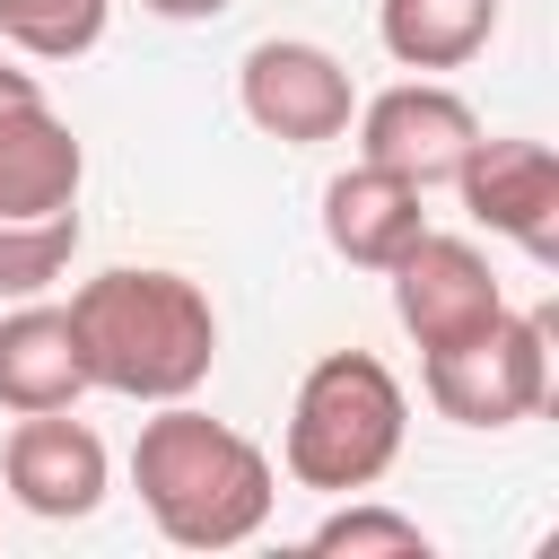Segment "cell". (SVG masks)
Listing matches in <instances>:
<instances>
[{"mask_svg": "<svg viewBox=\"0 0 559 559\" xmlns=\"http://www.w3.org/2000/svg\"><path fill=\"white\" fill-rule=\"evenodd\" d=\"M61 314H70V341H79V367H87L96 393L192 402L218 367V306L183 271L114 262V271L79 280V297Z\"/></svg>", "mask_w": 559, "mask_h": 559, "instance_id": "6da1fadb", "label": "cell"}, {"mask_svg": "<svg viewBox=\"0 0 559 559\" xmlns=\"http://www.w3.org/2000/svg\"><path fill=\"white\" fill-rule=\"evenodd\" d=\"M79 253V201L44 210V218H0V297H44Z\"/></svg>", "mask_w": 559, "mask_h": 559, "instance_id": "5bb4252c", "label": "cell"}, {"mask_svg": "<svg viewBox=\"0 0 559 559\" xmlns=\"http://www.w3.org/2000/svg\"><path fill=\"white\" fill-rule=\"evenodd\" d=\"M131 489L175 550H236L271 524L280 480L245 428L192 402H157V419H140V445H131Z\"/></svg>", "mask_w": 559, "mask_h": 559, "instance_id": "7a4b0ae2", "label": "cell"}, {"mask_svg": "<svg viewBox=\"0 0 559 559\" xmlns=\"http://www.w3.org/2000/svg\"><path fill=\"white\" fill-rule=\"evenodd\" d=\"M411 437V402H402V376L367 349H323L306 376H297V402H288V437H280V463L297 489H323V498H349V489H376L393 472Z\"/></svg>", "mask_w": 559, "mask_h": 559, "instance_id": "3957f363", "label": "cell"}, {"mask_svg": "<svg viewBox=\"0 0 559 559\" xmlns=\"http://www.w3.org/2000/svg\"><path fill=\"white\" fill-rule=\"evenodd\" d=\"M454 192L489 236H515L533 262H559V157L542 140H472Z\"/></svg>", "mask_w": 559, "mask_h": 559, "instance_id": "30bf717a", "label": "cell"}, {"mask_svg": "<svg viewBox=\"0 0 559 559\" xmlns=\"http://www.w3.org/2000/svg\"><path fill=\"white\" fill-rule=\"evenodd\" d=\"M419 201H428L419 183H402V175H384V166L358 157V166H341L323 183V245L341 262H358V271H393L411 253V236L428 227Z\"/></svg>", "mask_w": 559, "mask_h": 559, "instance_id": "8fae6325", "label": "cell"}, {"mask_svg": "<svg viewBox=\"0 0 559 559\" xmlns=\"http://www.w3.org/2000/svg\"><path fill=\"white\" fill-rule=\"evenodd\" d=\"M105 17H114V0H0V35L26 61H79V52H96Z\"/></svg>", "mask_w": 559, "mask_h": 559, "instance_id": "9a60e30c", "label": "cell"}, {"mask_svg": "<svg viewBox=\"0 0 559 559\" xmlns=\"http://www.w3.org/2000/svg\"><path fill=\"white\" fill-rule=\"evenodd\" d=\"M79 183H87L79 131L52 114V96H44L35 70H9V61H0V218L70 210Z\"/></svg>", "mask_w": 559, "mask_h": 559, "instance_id": "8992f818", "label": "cell"}, {"mask_svg": "<svg viewBox=\"0 0 559 559\" xmlns=\"http://www.w3.org/2000/svg\"><path fill=\"white\" fill-rule=\"evenodd\" d=\"M314 550H349V559H367V550H384V559H419L428 550V533H419V515H393V507H341V515H323L314 533H306Z\"/></svg>", "mask_w": 559, "mask_h": 559, "instance_id": "2e32d148", "label": "cell"}, {"mask_svg": "<svg viewBox=\"0 0 559 559\" xmlns=\"http://www.w3.org/2000/svg\"><path fill=\"white\" fill-rule=\"evenodd\" d=\"M236 105H245L253 131H271V140H288V148H314V140H341V131H349L358 87H349V70H341L323 44H306V35H262V44L236 61Z\"/></svg>", "mask_w": 559, "mask_h": 559, "instance_id": "5b68a950", "label": "cell"}, {"mask_svg": "<svg viewBox=\"0 0 559 559\" xmlns=\"http://www.w3.org/2000/svg\"><path fill=\"white\" fill-rule=\"evenodd\" d=\"M419 393L454 428H515L550 402V323L542 314H489L480 332L419 349Z\"/></svg>", "mask_w": 559, "mask_h": 559, "instance_id": "277c9868", "label": "cell"}, {"mask_svg": "<svg viewBox=\"0 0 559 559\" xmlns=\"http://www.w3.org/2000/svg\"><path fill=\"white\" fill-rule=\"evenodd\" d=\"M148 17H175V26H201V17H218V9H236V0H140Z\"/></svg>", "mask_w": 559, "mask_h": 559, "instance_id": "e0dca14e", "label": "cell"}, {"mask_svg": "<svg viewBox=\"0 0 559 559\" xmlns=\"http://www.w3.org/2000/svg\"><path fill=\"white\" fill-rule=\"evenodd\" d=\"M79 393H87V367H79L70 314L44 297H17L0 314V411H70Z\"/></svg>", "mask_w": 559, "mask_h": 559, "instance_id": "7c38bea8", "label": "cell"}, {"mask_svg": "<svg viewBox=\"0 0 559 559\" xmlns=\"http://www.w3.org/2000/svg\"><path fill=\"white\" fill-rule=\"evenodd\" d=\"M349 122H358V157L384 166V175H402V183H419V192L454 183L463 148L480 140V114L454 87H437V79H402V87L367 96Z\"/></svg>", "mask_w": 559, "mask_h": 559, "instance_id": "52a82bcc", "label": "cell"}, {"mask_svg": "<svg viewBox=\"0 0 559 559\" xmlns=\"http://www.w3.org/2000/svg\"><path fill=\"white\" fill-rule=\"evenodd\" d=\"M384 280H393V323H402L419 349H445V341L480 332V323L507 306L489 253H480L472 236H437V227H419L411 253H402Z\"/></svg>", "mask_w": 559, "mask_h": 559, "instance_id": "ba28073f", "label": "cell"}, {"mask_svg": "<svg viewBox=\"0 0 559 559\" xmlns=\"http://www.w3.org/2000/svg\"><path fill=\"white\" fill-rule=\"evenodd\" d=\"M376 35L402 70H463L498 35V0H376Z\"/></svg>", "mask_w": 559, "mask_h": 559, "instance_id": "4fadbf2b", "label": "cell"}, {"mask_svg": "<svg viewBox=\"0 0 559 559\" xmlns=\"http://www.w3.org/2000/svg\"><path fill=\"white\" fill-rule=\"evenodd\" d=\"M0 480H9V498H17L26 515L79 524V515L105 507L114 463H105V437H96L87 419H70V411H17V428H9V445H0Z\"/></svg>", "mask_w": 559, "mask_h": 559, "instance_id": "9c48e42d", "label": "cell"}]
</instances>
